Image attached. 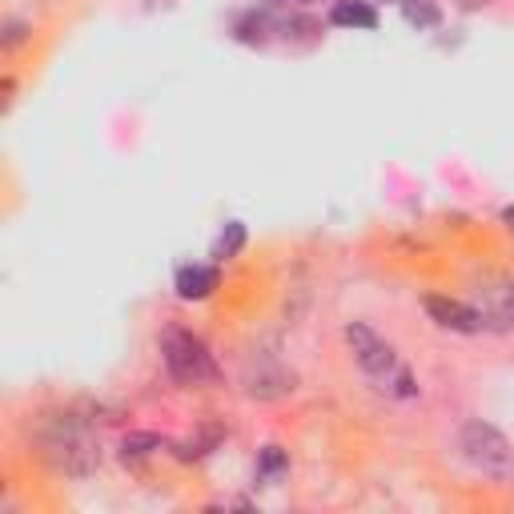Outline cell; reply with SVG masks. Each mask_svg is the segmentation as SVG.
<instances>
[{
    "instance_id": "9a60e30c",
    "label": "cell",
    "mask_w": 514,
    "mask_h": 514,
    "mask_svg": "<svg viewBox=\"0 0 514 514\" xmlns=\"http://www.w3.org/2000/svg\"><path fill=\"white\" fill-rule=\"evenodd\" d=\"M502 225L514 233V205H506V209H502Z\"/></svg>"
},
{
    "instance_id": "7a4b0ae2",
    "label": "cell",
    "mask_w": 514,
    "mask_h": 514,
    "mask_svg": "<svg viewBox=\"0 0 514 514\" xmlns=\"http://www.w3.org/2000/svg\"><path fill=\"white\" fill-rule=\"evenodd\" d=\"M346 342H350V354H354V362L362 366V374H366L382 394H390V398H414V394H418V382H414V374L406 370V362L398 358V350H394L386 338H378L366 322H350V326H346Z\"/></svg>"
},
{
    "instance_id": "52a82bcc",
    "label": "cell",
    "mask_w": 514,
    "mask_h": 514,
    "mask_svg": "<svg viewBox=\"0 0 514 514\" xmlns=\"http://www.w3.org/2000/svg\"><path fill=\"white\" fill-rule=\"evenodd\" d=\"M422 306H426V314H430L442 330H454V334H478V330H482V322H478V314H474L470 302H454V298L430 294Z\"/></svg>"
},
{
    "instance_id": "9c48e42d",
    "label": "cell",
    "mask_w": 514,
    "mask_h": 514,
    "mask_svg": "<svg viewBox=\"0 0 514 514\" xmlns=\"http://www.w3.org/2000/svg\"><path fill=\"white\" fill-rule=\"evenodd\" d=\"M330 25L338 29H378V13L366 5V0H338L334 13H330Z\"/></svg>"
},
{
    "instance_id": "ba28073f",
    "label": "cell",
    "mask_w": 514,
    "mask_h": 514,
    "mask_svg": "<svg viewBox=\"0 0 514 514\" xmlns=\"http://www.w3.org/2000/svg\"><path fill=\"white\" fill-rule=\"evenodd\" d=\"M217 286H221L217 266H181L177 278H173V290H177L181 302H201V298H209Z\"/></svg>"
},
{
    "instance_id": "8fae6325",
    "label": "cell",
    "mask_w": 514,
    "mask_h": 514,
    "mask_svg": "<svg viewBox=\"0 0 514 514\" xmlns=\"http://www.w3.org/2000/svg\"><path fill=\"white\" fill-rule=\"evenodd\" d=\"M286 470H290V458H286L282 446H266L262 458H257V478H262V482H278Z\"/></svg>"
},
{
    "instance_id": "5b68a950",
    "label": "cell",
    "mask_w": 514,
    "mask_h": 514,
    "mask_svg": "<svg viewBox=\"0 0 514 514\" xmlns=\"http://www.w3.org/2000/svg\"><path fill=\"white\" fill-rule=\"evenodd\" d=\"M470 306H474L482 330H490V334L514 330V282L510 278L482 274V282H474V290H470Z\"/></svg>"
},
{
    "instance_id": "30bf717a",
    "label": "cell",
    "mask_w": 514,
    "mask_h": 514,
    "mask_svg": "<svg viewBox=\"0 0 514 514\" xmlns=\"http://www.w3.org/2000/svg\"><path fill=\"white\" fill-rule=\"evenodd\" d=\"M241 249H245V225L241 221H229L221 229V237L213 241V257H217V262H229V257H237Z\"/></svg>"
},
{
    "instance_id": "7c38bea8",
    "label": "cell",
    "mask_w": 514,
    "mask_h": 514,
    "mask_svg": "<svg viewBox=\"0 0 514 514\" xmlns=\"http://www.w3.org/2000/svg\"><path fill=\"white\" fill-rule=\"evenodd\" d=\"M165 442L157 438V434H129L125 438V458H145V454H153V450H161Z\"/></svg>"
},
{
    "instance_id": "8992f818",
    "label": "cell",
    "mask_w": 514,
    "mask_h": 514,
    "mask_svg": "<svg viewBox=\"0 0 514 514\" xmlns=\"http://www.w3.org/2000/svg\"><path fill=\"white\" fill-rule=\"evenodd\" d=\"M241 386L257 402H278V398L294 394V374L274 354H249L241 366Z\"/></svg>"
},
{
    "instance_id": "3957f363",
    "label": "cell",
    "mask_w": 514,
    "mask_h": 514,
    "mask_svg": "<svg viewBox=\"0 0 514 514\" xmlns=\"http://www.w3.org/2000/svg\"><path fill=\"white\" fill-rule=\"evenodd\" d=\"M458 450H462V458H466L478 474H486V478H510V474H514V446L506 442V434H502L498 426H490V422H482V418H474V422L462 426Z\"/></svg>"
},
{
    "instance_id": "5bb4252c",
    "label": "cell",
    "mask_w": 514,
    "mask_h": 514,
    "mask_svg": "<svg viewBox=\"0 0 514 514\" xmlns=\"http://www.w3.org/2000/svg\"><path fill=\"white\" fill-rule=\"evenodd\" d=\"M25 41V25H9V37H5V49H17Z\"/></svg>"
},
{
    "instance_id": "4fadbf2b",
    "label": "cell",
    "mask_w": 514,
    "mask_h": 514,
    "mask_svg": "<svg viewBox=\"0 0 514 514\" xmlns=\"http://www.w3.org/2000/svg\"><path fill=\"white\" fill-rule=\"evenodd\" d=\"M406 21L410 25H438V9L430 5V0H418V5L406 0Z\"/></svg>"
},
{
    "instance_id": "277c9868",
    "label": "cell",
    "mask_w": 514,
    "mask_h": 514,
    "mask_svg": "<svg viewBox=\"0 0 514 514\" xmlns=\"http://www.w3.org/2000/svg\"><path fill=\"white\" fill-rule=\"evenodd\" d=\"M161 354H165V370L173 382L181 386H205V382H217V362L209 354V346L189 334V330H169L161 338Z\"/></svg>"
},
{
    "instance_id": "6da1fadb",
    "label": "cell",
    "mask_w": 514,
    "mask_h": 514,
    "mask_svg": "<svg viewBox=\"0 0 514 514\" xmlns=\"http://www.w3.org/2000/svg\"><path fill=\"white\" fill-rule=\"evenodd\" d=\"M29 442L57 474L69 478H89L101 466V442L93 426L77 414H41L29 426Z\"/></svg>"
}]
</instances>
